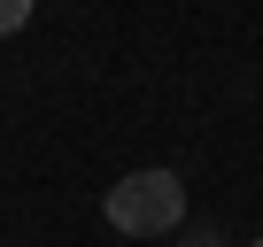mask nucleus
Returning a JSON list of instances; mask_svg holds the SVG:
<instances>
[{
    "label": "nucleus",
    "mask_w": 263,
    "mask_h": 247,
    "mask_svg": "<svg viewBox=\"0 0 263 247\" xmlns=\"http://www.w3.org/2000/svg\"><path fill=\"white\" fill-rule=\"evenodd\" d=\"M101 216L124 232V239H155V232H178L186 224V178L178 170H132L108 186Z\"/></svg>",
    "instance_id": "nucleus-1"
},
{
    "label": "nucleus",
    "mask_w": 263,
    "mask_h": 247,
    "mask_svg": "<svg viewBox=\"0 0 263 247\" xmlns=\"http://www.w3.org/2000/svg\"><path fill=\"white\" fill-rule=\"evenodd\" d=\"M31 8H39V0H0V39H16L31 24Z\"/></svg>",
    "instance_id": "nucleus-2"
},
{
    "label": "nucleus",
    "mask_w": 263,
    "mask_h": 247,
    "mask_svg": "<svg viewBox=\"0 0 263 247\" xmlns=\"http://www.w3.org/2000/svg\"><path fill=\"white\" fill-rule=\"evenodd\" d=\"M186 247H224V232H217V224H194V232H186Z\"/></svg>",
    "instance_id": "nucleus-3"
},
{
    "label": "nucleus",
    "mask_w": 263,
    "mask_h": 247,
    "mask_svg": "<svg viewBox=\"0 0 263 247\" xmlns=\"http://www.w3.org/2000/svg\"><path fill=\"white\" fill-rule=\"evenodd\" d=\"M248 247H263V239H248Z\"/></svg>",
    "instance_id": "nucleus-4"
}]
</instances>
